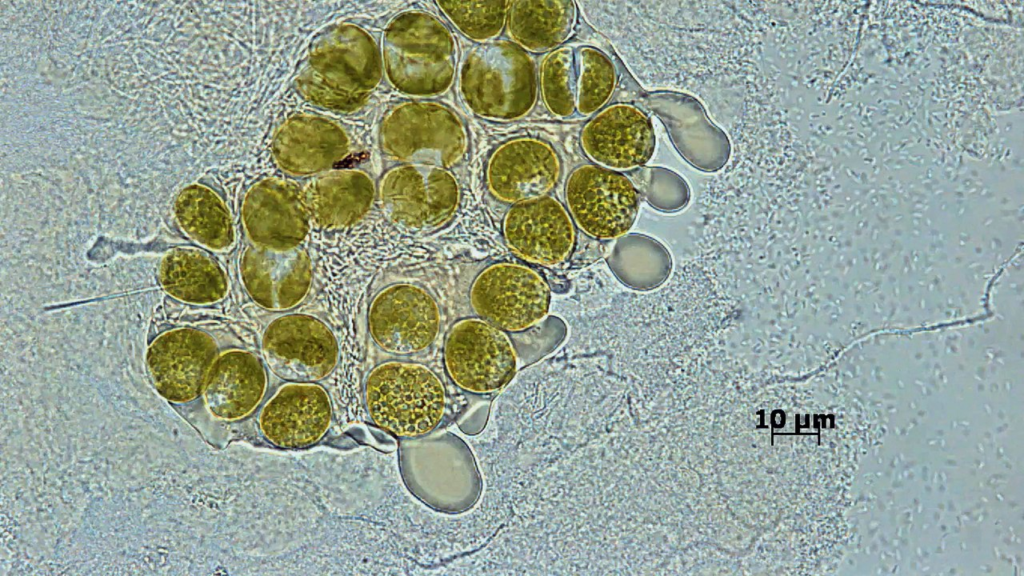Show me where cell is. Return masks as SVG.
I'll return each mask as SVG.
<instances>
[{
	"mask_svg": "<svg viewBox=\"0 0 1024 576\" xmlns=\"http://www.w3.org/2000/svg\"><path fill=\"white\" fill-rule=\"evenodd\" d=\"M534 60L513 41L479 43L466 54L459 72V91L467 108L492 121L527 115L537 100Z\"/></svg>",
	"mask_w": 1024,
	"mask_h": 576,
	"instance_id": "6da1fadb",
	"label": "cell"
},
{
	"mask_svg": "<svg viewBox=\"0 0 1024 576\" xmlns=\"http://www.w3.org/2000/svg\"><path fill=\"white\" fill-rule=\"evenodd\" d=\"M365 404L375 425L400 438H417L440 424L446 406L443 383L428 367L388 361L365 383Z\"/></svg>",
	"mask_w": 1024,
	"mask_h": 576,
	"instance_id": "7a4b0ae2",
	"label": "cell"
},
{
	"mask_svg": "<svg viewBox=\"0 0 1024 576\" xmlns=\"http://www.w3.org/2000/svg\"><path fill=\"white\" fill-rule=\"evenodd\" d=\"M392 80L405 93L437 96L447 92L457 71V43L451 29L427 12L397 18L388 40Z\"/></svg>",
	"mask_w": 1024,
	"mask_h": 576,
	"instance_id": "3957f363",
	"label": "cell"
},
{
	"mask_svg": "<svg viewBox=\"0 0 1024 576\" xmlns=\"http://www.w3.org/2000/svg\"><path fill=\"white\" fill-rule=\"evenodd\" d=\"M617 70L600 49L561 46L542 61L539 83L548 111L558 118L588 117L611 99L617 85Z\"/></svg>",
	"mask_w": 1024,
	"mask_h": 576,
	"instance_id": "277c9868",
	"label": "cell"
},
{
	"mask_svg": "<svg viewBox=\"0 0 1024 576\" xmlns=\"http://www.w3.org/2000/svg\"><path fill=\"white\" fill-rule=\"evenodd\" d=\"M443 358L453 383L473 394L502 389L517 368L516 352L506 332L479 317L465 318L451 326Z\"/></svg>",
	"mask_w": 1024,
	"mask_h": 576,
	"instance_id": "5b68a950",
	"label": "cell"
},
{
	"mask_svg": "<svg viewBox=\"0 0 1024 576\" xmlns=\"http://www.w3.org/2000/svg\"><path fill=\"white\" fill-rule=\"evenodd\" d=\"M568 212L580 230L596 239H613L627 233L636 221L640 196L622 172L596 164H583L567 178Z\"/></svg>",
	"mask_w": 1024,
	"mask_h": 576,
	"instance_id": "8992f818",
	"label": "cell"
},
{
	"mask_svg": "<svg viewBox=\"0 0 1024 576\" xmlns=\"http://www.w3.org/2000/svg\"><path fill=\"white\" fill-rule=\"evenodd\" d=\"M470 305L476 315L505 332H521L548 313L550 288L532 268L516 263H496L474 279Z\"/></svg>",
	"mask_w": 1024,
	"mask_h": 576,
	"instance_id": "52a82bcc",
	"label": "cell"
},
{
	"mask_svg": "<svg viewBox=\"0 0 1024 576\" xmlns=\"http://www.w3.org/2000/svg\"><path fill=\"white\" fill-rule=\"evenodd\" d=\"M382 203L389 218L413 231L431 232L454 216L460 190L449 169L411 164L391 171L382 185Z\"/></svg>",
	"mask_w": 1024,
	"mask_h": 576,
	"instance_id": "ba28073f",
	"label": "cell"
},
{
	"mask_svg": "<svg viewBox=\"0 0 1024 576\" xmlns=\"http://www.w3.org/2000/svg\"><path fill=\"white\" fill-rule=\"evenodd\" d=\"M261 350L268 368L287 382L315 383L327 377L339 359L338 342L319 319L287 314L265 329Z\"/></svg>",
	"mask_w": 1024,
	"mask_h": 576,
	"instance_id": "9c48e42d",
	"label": "cell"
},
{
	"mask_svg": "<svg viewBox=\"0 0 1024 576\" xmlns=\"http://www.w3.org/2000/svg\"><path fill=\"white\" fill-rule=\"evenodd\" d=\"M388 134L398 157L445 169L463 160L469 143L461 118L446 105L429 101L399 107L390 118Z\"/></svg>",
	"mask_w": 1024,
	"mask_h": 576,
	"instance_id": "30bf717a",
	"label": "cell"
},
{
	"mask_svg": "<svg viewBox=\"0 0 1024 576\" xmlns=\"http://www.w3.org/2000/svg\"><path fill=\"white\" fill-rule=\"evenodd\" d=\"M218 346L208 333L179 328L162 333L149 345L146 367L157 392L173 403H186L203 394Z\"/></svg>",
	"mask_w": 1024,
	"mask_h": 576,
	"instance_id": "8fae6325",
	"label": "cell"
},
{
	"mask_svg": "<svg viewBox=\"0 0 1024 576\" xmlns=\"http://www.w3.org/2000/svg\"><path fill=\"white\" fill-rule=\"evenodd\" d=\"M369 327L377 345L395 355L419 353L436 339L440 311L426 290L411 284H395L373 300Z\"/></svg>",
	"mask_w": 1024,
	"mask_h": 576,
	"instance_id": "7c38bea8",
	"label": "cell"
},
{
	"mask_svg": "<svg viewBox=\"0 0 1024 576\" xmlns=\"http://www.w3.org/2000/svg\"><path fill=\"white\" fill-rule=\"evenodd\" d=\"M584 154L598 166L622 172L645 165L653 156L656 136L650 117L638 106H605L580 134Z\"/></svg>",
	"mask_w": 1024,
	"mask_h": 576,
	"instance_id": "4fadbf2b",
	"label": "cell"
},
{
	"mask_svg": "<svg viewBox=\"0 0 1024 576\" xmlns=\"http://www.w3.org/2000/svg\"><path fill=\"white\" fill-rule=\"evenodd\" d=\"M502 231L514 254L542 266L564 262L576 239L570 214L548 195L513 204L504 216Z\"/></svg>",
	"mask_w": 1024,
	"mask_h": 576,
	"instance_id": "5bb4252c",
	"label": "cell"
},
{
	"mask_svg": "<svg viewBox=\"0 0 1024 576\" xmlns=\"http://www.w3.org/2000/svg\"><path fill=\"white\" fill-rule=\"evenodd\" d=\"M327 391L316 383L288 382L262 406L257 422L262 436L281 449H303L318 443L332 423Z\"/></svg>",
	"mask_w": 1024,
	"mask_h": 576,
	"instance_id": "9a60e30c",
	"label": "cell"
},
{
	"mask_svg": "<svg viewBox=\"0 0 1024 576\" xmlns=\"http://www.w3.org/2000/svg\"><path fill=\"white\" fill-rule=\"evenodd\" d=\"M561 174L556 150L534 137L510 139L497 147L486 166V182L497 200L516 204L554 189Z\"/></svg>",
	"mask_w": 1024,
	"mask_h": 576,
	"instance_id": "2e32d148",
	"label": "cell"
},
{
	"mask_svg": "<svg viewBox=\"0 0 1024 576\" xmlns=\"http://www.w3.org/2000/svg\"><path fill=\"white\" fill-rule=\"evenodd\" d=\"M240 274L250 297L269 310H287L306 296L311 262L300 248L273 250L251 245L240 259Z\"/></svg>",
	"mask_w": 1024,
	"mask_h": 576,
	"instance_id": "e0dca14e",
	"label": "cell"
},
{
	"mask_svg": "<svg viewBox=\"0 0 1024 576\" xmlns=\"http://www.w3.org/2000/svg\"><path fill=\"white\" fill-rule=\"evenodd\" d=\"M243 218L252 244L267 249L299 247L309 229L303 194L280 181H265L252 188L245 199Z\"/></svg>",
	"mask_w": 1024,
	"mask_h": 576,
	"instance_id": "ac0fdd59",
	"label": "cell"
},
{
	"mask_svg": "<svg viewBox=\"0 0 1024 576\" xmlns=\"http://www.w3.org/2000/svg\"><path fill=\"white\" fill-rule=\"evenodd\" d=\"M267 373L255 354L231 349L218 355L207 376L203 398L209 412L224 421H239L260 405Z\"/></svg>",
	"mask_w": 1024,
	"mask_h": 576,
	"instance_id": "d6986e66",
	"label": "cell"
},
{
	"mask_svg": "<svg viewBox=\"0 0 1024 576\" xmlns=\"http://www.w3.org/2000/svg\"><path fill=\"white\" fill-rule=\"evenodd\" d=\"M159 278L168 294L192 304L217 302L228 290L223 269L197 248L178 247L169 251L161 261Z\"/></svg>",
	"mask_w": 1024,
	"mask_h": 576,
	"instance_id": "ffe728a7",
	"label": "cell"
},
{
	"mask_svg": "<svg viewBox=\"0 0 1024 576\" xmlns=\"http://www.w3.org/2000/svg\"><path fill=\"white\" fill-rule=\"evenodd\" d=\"M577 9L571 1L511 2L507 29L513 42L527 52L555 50L568 40L576 25Z\"/></svg>",
	"mask_w": 1024,
	"mask_h": 576,
	"instance_id": "44dd1931",
	"label": "cell"
},
{
	"mask_svg": "<svg viewBox=\"0 0 1024 576\" xmlns=\"http://www.w3.org/2000/svg\"><path fill=\"white\" fill-rule=\"evenodd\" d=\"M371 182L358 173H336L319 178L303 194L308 214L322 227L352 224L369 208Z\"/></svg>",
	"mask_w": 1024,
	"mask_h": 576,
	"instance_id": "7402d4cb",
	"label": "cell"
},
{
	"mask_svg": "<svg viewBox=\"0 0 1024 576\" xmlns=\"http://www.w3.org/2000/svg\"><path fill=\"white\" fill-rule=\"evenodd\" d=\"M173 209L181 229L197 243L216 251L232 246L235 236L230 214L208 187H184L177 194Z\"/></svg>",
	"mask_w": 1024,
	"mask_h": 576,
	"instance_id": "603a6c76",
	"label": "cell"
},
{
	"mask_svg": "<svg viewBox=\"0 0 1024 576\" xmlns=\"http://www.w3.org/2000/svg\"><path fill=\"white\" fill-rule=\"evenodd\" d=\"M511 2H438L439 10L465 37L479 43L496 40L503 31Z\"/></svg>",
	"mask_w": 1024,
	"mask_h": 576,
	"instance_id": "cb8c5ba5",
	"label": "cell"
}]
</instances>
